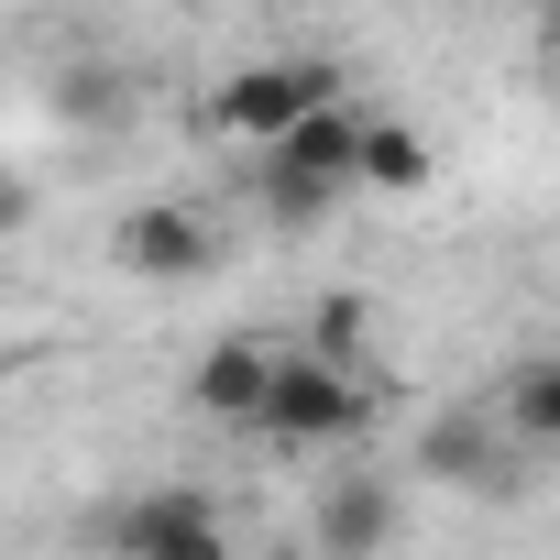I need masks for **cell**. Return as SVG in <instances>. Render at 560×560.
I'll list each match as a JSON object with an SVG mask.
<instances>
[{
	"label": "cell",
	"mask_w": 560,
	"mask_h": 560,
	"mask_svg": "<svg viewBox=\"0 0 560 560\" xmlns=\"http://www.w3.org/2000/svg\"><path fill=\"white\" fill-rule=\"evenodd\" d=\"M352 132H363V110L341 100V110L298 121L287 143H264L253 187H264V220L275 231H308V220H330V198H352Z\"/></svg>",
	"instance_id": "3"
},
{
	"label": "cell",
	"mask_w": 560,
	"mask_h": 560,
	"mask_svg": "<svg viewBox=\"0 0 560 560\" xmlns=\"http://www.w3.org/2000/svg\"><path fill=\"white\" fill-rule=\"evenodd\" d=\"M374 429V385L341 374V363H308L298 341H275V374H264V407H253V440L264 451H341Z\"/></svg>",
	"instance_id": "1"
},
{
	"label": "cell",
	"mask_w": 560,
	"mask_h": 560,
	"mask_svg": "<svg viewBox=\"0 0 560 560\" xmlns=\"http://www.w3.org/2000/svg\"><path fill=\"white\" fill-rule=\"evenodd\" d=\"M319 560H385V538H396V483L374 472V462H352V472H330V494H319Z\"/></svg>",
	"instance_id": "6"
},
{
	"label": "cell",
	"mask_w": 560,
	"mask_h": 560,
	"mask_svg": "<svg viewBox=\"0 0 560 560\" xmlns=\"http://www.w3.org/2000/svg\"><path fill=\"white\" fill-rule=\"evenodd\" d=\"M264 374H275V341H209L198 352V374H187V407L198 418H220V429H253V407H264Z\"/></svg>",
	"instance_id": "8"
},
{
	"label": "cell",
	"mask_w": 560,
	"mask_h": 560,
	"mask_svg": "<svg viewBox=\"0 0 560 560\" xmlns=\"http://www.w3.org/2000/svg\"><path fill=\"white\" fill-rule=\"evenodd\" d=\"M319 110H341V67L330 56H264V67H242V78H220L209 89V132H231V143H287L298 121H319Z\"/></svg>",
	"instance_id": "2"
},
{
	"label": "cell",
	"mask_w": 560,
	"mask_h": 560,
	"mask_svg": "<svg viewBox=\"0 0 560 560\" xmlns=\"http://www.w3.org/2000/svg\"><path fill=\"white\" fill-rule=\"evenodd\" d=\"M494 440H505L516 462H549V451H560V363H549V352H527V363L505 374V396H494Z\"/></svg>",
	"instance_id": "9"
},
{
	"label": "cell",
	"mask_w": 560,
	"mask_h": 560,
	"mask_svg": "<svg viewBox=\"0 0 560 560\" xmlns=\"http://www.w3.org/2000/svg\"><path fill=\"white\" fill-rule=\"evenodd\" d=\"M418 472H429V483H483V494H494V483H516V451L494 440L483 407H440L429 440H418Z\"/></svg>",
	"instance_id": "7"
},
{
	"label": "cell",
	"mask_w": 560,
	"mask_h": 560,
	"mask_svg": "<svg viewBox=\"0 0 560 560\" xmlns=\"http://www.w3.org/2000/svg\"><path fill=\"white\" fill-rule=\"evenodd\" d=\"M110 253L143 275V287H187V275H209L220 264V231L198 220V209H176V198H154V209H121V231H110Z\"/></svg>",
	"instance_id": "5"
},
{
	"label": "cell",
	"mask_w": 560,
	"mask_h": 560,
	"mask_svg": "<svg viewBox=\"0 0 560 560\" xmlns=\"http://www.w3.org/2000/svg\"><path fill=\"white\" fill-rule=\"evenodd\" d=\"M23 209H34V198H23V187H0V231H12V220H23Z\"/></svg>",
	"instance_id": "12"
},
{
	"label": "cell",
	"mask_w": 560,
	"mask_h": 560,
	"mask_svg": "<svg viewBox=\"0 0 560 560\" xmlns=\"http://www.w3.org/2000/svg\"><path fill=\"white\" fill-rule=\"evenodd\" d=\"M100 549L110 560H231V516L198 483H154V494H121L100 516Z\"/></svg>",
	"instance_id": "4"
},
{
	"label": "cell",
	"mask_w": 560,
	"mask_h": 560,
	"mask_svg": "<svg viewBox=\"0 0 560 560\" xmlns=\"http://www.w3.org/2000/svg\"><path fill=\"white\" fill-rule=\"evenodd\" d=\"M429 176H440V154H429V132H418V121H363V132H352V187L418 198Z\"/></svg>",
	"instance_id": "10"
},
{
	"label": "cell",
	"mask_w": 560,
	"mask_h": 560,
	"mask_svg": "<svg viewBox=\"0 0 560 560\" xmlns=\"http://www.w3.org/2000/svg\"><path fill=\"white\" fill-rule=\"evenodd\" d=\"M363 341H374V308H363V298H330V308L308 319V341H298V352H308V363H341V374H352V363H363Z\"/></svg>",
	"instance_id": "11"
}]
</instances>
